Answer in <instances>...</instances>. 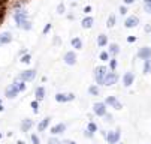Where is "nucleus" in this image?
<instances>
[{"label":"nucleus","mask_w":151,"mask_h":144,"mask_svg":"<svg viewBox=\"0 0 151 144\" xmlns=\"http://www.w3.org/2000/svg\"><path fill=\"white\" fill-rule=\"evenodd\" d=\"M133 81H135L133 72H126V74L123 75V84H124L126 87H130V86L133 84Z\"/></svg>","instance_id":"nucleus-7"},{"label":"nucleus","mask_w":151,"mask_h":144,"mask_svg":"<svg viewBox=\"0 0 151 144\" xmlns=\"http://www.w3.org/2000/svg\"><path fill=\"white\" fill-rule=\"evenodd\" d=\"M61 144H76L75 141H70V140H66V141H63Z\"/></svg>","instance_id":"nucleus-41"},{"label":"nucleus","mask_w":151,"mask_h":144,"mask_svg":"<svg viewBox=\"0 0 151 144\" xmlns=\"http://www.w3.org/2000/svg\"><path fill=\"white\" fill-rule=\"evenodd\" d=\"M84 135H85V137H88V138H93V135H94V134H93V132H90V131H85V132H84Z\"/></svg>","instance_id":"nucleus-38"},{"label":"nucleus","mask_w":151,"mask_h":144,"mask_svg":"<svg viewBox=\"0 0 151 144\" xmlns=\"http://www.w3.org/2000/svg\"><path fill=\"white\" fill-rule=\"evenodd\" d=\"M91 26H93V18L91 17H87V18L82 20V27L84 29H90Z\"/></svg>","instance_id":"nucleus-18"},{"label":"nucleus","mask_w":151,"mask_h":144,"mask_svg":"<svg viewBox=\"0 0 151 144\" xmlns=\"http://www.w3.org/2000/svg\"><path fill=\"white\" fill-rule=\"evenodd\" d=\"M124 2H126L127 5H130V3H133V2H135V0H124Z\"/></svg>","instance_id":"nucleus-44"},{"label":"nucleus","mask_w":151,"mask_h":144,"mask_svg":"<svg viewBox=\"0 0 151 144\" xmlns=\"http://www.w3.org/2000/svg\"><path fill=\"white\" fill-rule=\"evenodd\" d=\"M32 126H33V120H30V119H24L23 123H21V131H23V132H27Z\"/></svg>","instance_id":"nucleus-14"},{"label":"nucleus","mask_w":151,"mask_h":144,"mask_svg":"<svg viewBox=\"0 0 151 144\" xmlns=\"http://www.w3.org/2000/svg\"><path fill=\"white\" fill-rule=\"evenodd\" d=\"M0 111H3V107L2 105H0Z\"/></svg>","instance_id":"nucleus-47"},{"label":"nucleus","mask_w":151,"mask_h":144,"mask_svg":"<svg viewBox=\"0 0 151 144\" xmlns=\"http://www.w3.org/2000/svg\"><path fill=\"white\" fill-rule=\"evenodd\" d=\"M115 66H117V62H115V60H111V69H112V71L115 69Z\"/></svg>","instance_id":"nucleus-39"},{"label":"nucleus","mask_w":151,"mask_h":144,"mask_svg":"<svg viewBox=\"0 0 151 144\" xmlns=\"http://www.w3.org/2000/svg\"><path fill=\"white\" fill-rule=\"evenodd\" d=\"M112 108H115V110H123V104H121V102H117Z\"/></svg>","instance_id":"nucleus-34"},{"label":"nucleus","mask_w":151,"mask_h":144,"mask_svg":"<svg viewBox=\"0 0 151 144\" xmlns=\"http://www.w3.org/2000/svg\"><path fill=\"white\" fill-rule=\"evenodd\" d=\"M75 99L73 93H57L55 95V101L57 102H70Z\"/></svg>","instance_id":"nucleus-4"},{"label":"nucleus","mask_w":151,"mask_h":144,"mask_svg":"<svg viewBox=\"0 0 151 144\" xmlns=\"http://www.w3.org/2000/svg\"><path fill=\"white\" fill-rule=\"evenodd\" d=\"M105 119H106L105 122H108V123H109V122H112V116H111V114H108V113L105 114Z\"/></svg>","instance_id":"nucleus-35"},{"label":"nucleus","mask_w":151,"mask_h":144,"mask_svg":"<svg viewBox=\"0 0 151 144\" xmlns=\"http://www.w3.org/2000/svg\"><path fill=\"white\" fill-rule=\"evenodd\" d=\"M90 11H91V8H90V6H87V8L84 9V12H90Z\"/></svg>","instance_id":"nucleus-45"},{"label":"nucleus","mask_w":151,"mask_h":144,"mask_svg":"<svg viewBox=\"0 0 151 144\" xmlns=\"http://www.w3.org/2000/svg\"><path fill=\"white\" fill-rule=\"evenodd\" d=\"M18 92H19V90H18V87H17L15 83H14V84H11V86L6 89V96H8L9 99H14V98L18 95Z\"/></svg>","instance_id":"nucleus-10"},{"label":"nucleus","mask_w":151,"mask_h":144,"mask_svg":"<svg viewBox=\"0 0 151 144\" xmlns=\"http://www.w3.org/2000/svg\"><path fill=\"white\" fill-rule=\"evenodd\" d=\"M127 41H129V42H135L136 38H135V36H129V38H127Z\"/></svg>","instance_id":"nucleus-40"},{"label":"nucleus","mask_w":151,"mask_h":144,"mask_svg":"<svg viewBox=\"0 0 151 144\" xmlns=\"http://www.w3.org/2000/svg\"><path fill=\"white\" fill-rule=\"evenodd\" d=\"M72 47L76 48V50H79V48L82 47V42H81L79 38H73V39H72Z\"/></svg>","instance_id":"nucleus-22"},{"label":"nucleus","mask_w":151,"mask_h":144,"mask_svg":"<svg viewBox=\"0 0 151 144\" xmlns=\"http://www.w3.org/2000/svg\"><path fill=\"white\" fill-rule=\"evenodd\" d=\"M93 113L99 117H105L106 114V104L105 102H96V104L93 105Z\"/></svg>","instance_id":"nucleus-3"},{"label":"nucleus","mask_w":151,"mask_h":144,"mask_svg":"<svg viewBox=\"0 0 151 144\" xmlns=\"http://www.w3.org/2000/svg\"><path fill=\"white\" fill-rule=\"evenodd\" d=\"M114 24H115V17H114V15H111L109 18H108V21H106V26L111 29V27H112Z\"/></svg>","instance_id":"nucleus-24"},{"label":"nucleus","mask_w":151,"mask_h":144,"mask_svg":"<svg viewBox=\"0 0 151 144\" xmlns=\"http://www.w3.org/2000/svg\"><path fill=\"white\" fill-rule=\"evenodd\" d=\"M35 77H36V71L30 69V71H24V72H21V74H19V77H18V80H21V81H32Z\"/></svg>","instance_id":"nucleus-6"},{"label":"nucleus","mask_w":151,"mask_h":144,"mask_svg":"<svg viewBox=\"0 0 151 144\" xmlns=\"http://www.w3.org/2000/svg\"><path fill=\"white\" fill-rule=\"evenodd\" d=\"M0 138H2V134H0Z\"/></svg>","instance_id":"nucleus-48"},{"label":"nucleus","mask_w":151,"mask_h":144,"mask_svg":"<svg viewBox=\"0 0 151 144\" xmlns=\"http://www.w3.org/2000/svg\"><path fill=\"white\" fill-rule=\"evenodd\" d=\"M108 57H109V54H108V53H102L100 54V59L102 60H108Z\"/></svg>","instance_id":"nucleus-36"},{"label":"nucleus","mask_w":151,"mask_h":144,"mask_svg":"<svg viewBox=\"0 0 151 144\" xmlns=\"http://www.w3.org/2000/svg\"><path fill=\"white\" fill-rule=\"evenodd\" d=\"M120 137H121V131L115 129V131H111V132L106 134V141L109 144H117L120 141Z\"/></svg>","instance_id":"nucleus-2"},{"label":"nucleus","mask_w":151,"mask_h":144,"mask_svg":"<svg viewBox=\"0 0 151 144\" xmlns=\"http://www.w3.org/2000/svg\"><path fill=\"white\" fill-rule=\"evenodd\" d=\"M126 27H129V29H132V27H136L138 24H139V18L138 17H129L127 20H126Z\"/></svg>","instance_id":"nucleus-12"},{"label":"nucleus","mask_w":151,"mask_h":144,"mask_svg":"<svg viewBox=\"0 0 151 144\" xmlns=\"http://www.w3.org/2000/svg\"><path fill=\"white\" fill-rule=\"evenodd\" d=\"M48 144H61V143H60L57 138H50V140H48Z\"/></svg>","instance_id":"nucleus-32"},{"label":"nucleus","mask_w":151,"mask_h":144,"mask_svg":"<svg viewBox=\"0 0 151 144\" xmlns=\"http://www.w3.org/2000/svg\"><path fill=\"white\" fill-rule=\"evenodd\" d=\"M15 21L18 23V26L23 24V23L26 21V12H23V11L17 12V14H15Z\"/></svg>","instance_id":"nucleus-15"},{"label":"nucleus","mask_w":151,"mask_h":144,"mask_svg":"<svg viewBox=\"0 0 151 144\" xmlns=\"http://www.w3.org/2000/svg\"><path fill=\"white\" fill-rule=\"evenodd\" d=\"M17 144H26V143H24V141H21V140H19V141H17Z\"/></svg>","instance_id":"nucleus-46"},{"label":"nucleus","mask_w":151,"mask_h":144,"mask_svg":"<svg viewBox=\"0 0 151 144\" xmlns=\"http://www.w3.org/2000/svg\"><path fill=\"white\" fill-rule=\"evenodd\" d=\"M50 123H51V117H50V116H47L44 120H40V123L37 125V131H39V132H44V131L50 126Z\"/></svg>","instance_id":"nucleus-9"},{"label":"nucleus","mask_w":151,"mask_h":144,"mask_svg":"<svg viewBox=\"0 0 151 144\" xmlns=\"http://www.w3.org/2000/svg\"><path fill=\"white\" fill-rule=\"evenodd\" d=\"M35 95H36V101H42L45 98V89L44 87H37Z\"/></svg>","instance_id":"nucleus-17"},{"label":"nucleus","mask_w":151,"mask_h":144,"mask_svg":"<svg viewBox=\"0 0 151 144\" xmlns=\"http://www.w3.org/2000/svg\"><path fill=\"white\" fill-rule=\"evenodd\" d=\"M11 41H12L11 33H3V35H0V45H3V44H9Z\"/></svg>","instance_id":"nucleus-16"},{"label":"nucleus","mask_w":151,"mask_h":144,"mask_svg":"<svg viewBox=\"0 0 151 144\" xmlns=\"http://www.w3.org/2000/svg\"><path fill=\"white\" fill-rule=\"evenodd\" d=\"M88 92H90L93 96H99V89H97L96 86H90V87H88Z\"/></svg>","instance_id":"nucleus-27"},{"label":"nucleus","mask_w":151,"mask_h":144,"mask_svg":"<svg viewBox=\"0 0 151 144\" xmlns=\"http://www.w3.org/2000/svg\"><path fill=\"white\" fill-rule=\"evenodd\" d=\"M64 131H66V125H64V123H57L55 126L51 128V134H52V135H60V134H63Z\"/></svg>","instance_id":"nucleus-8"},{"label":"nucleus","mask_w":151,"mask_h":144,"mask_svg":"<svg viewBox=\"0 0 151 144\" xmlns=\"http://www.w3.org/2000/svg\"><path fill=\"white\" fill-rule=\"evenodd\" d=\"M32 108H33V113H35V114L39 113V101H33V102H32Z\"/></svg>","instance_id":"nucleus-26"},{"label":"nucleus","mask_w":151,"mask_h":144,"mask_svg":"<svg viewBox=\"0 0 151 144\" xmlns=\"http://www.w3.org/2000/svg\"><path fill=\"white\" fill-rule=\"evenodd\" d=\"M120 12H121V15H124V14H126V12H127V9H126V8H123V6H121V8H120Z\"/></svg>","instance_id":"nucleus-42"},{"label":"nucleus","mask_w":151,"mask_h":144,"mask_svg":"<svg viewBox=\"0 0 151 144\" xmlns=\"http://www.w3.org/2000/svg\"><path fill=\"white\" fill-rule=\"evenodd\" d=\"M51 29V24H47V27L44 29V33H48V30Z\"/></svg>","instance_id":"nucleus-43"},{"label":"nucleus","mask_w":151,"mask_h":144,"mask_svg":"<svg viewBox=\"0 0 151 144\" xmlns=\"http://www.w3.org/2000/svg\"><path fill=\"white\" fill-rule=\"evenodd\" d=\"M87 131H90V132H96L97 131V125H96V123H93V122H90L88 123V125H87Z\"/></svg>","instance_id":"nucleus-23"},{"label":"nucleus","mask_w":151,"mask_h":144,"mask_svg":"<svg viewBox=\"0 0 151 144\" xmlns=\"http://www.w3.org/2000/svg\"><path fill=\"white\" fill-rule=\"evenodd\" d=\"M117 81H118V75H117L115 72H109V74H106L103 84H105V86H114Z\"/></svg>","instance_id":"nucleus-5"},{"label":"nucleus","mask_w":151,"mask_h":144,"mask_svg":"<svg viewBox=\"0 0 151 144\" xmlns=\"http://www.w3.org/2000/svg\"><path fill=\"white\" fill-rule=\"evenodd\" d=\"M106 42H108L106 35H99V38H97V45H99V47H105Z\"/></svg>","instance_id":"nucleus-20"},{"label":"nucleus","mask_w":151,"mask_h":144,"mask_svg":"<svg viewBox=\"0 0 151 144\" xmlns=\"http://www.w3.org/2000/svg\"><path fill=\"white\" fill-rule=\"evenodd\" d=\"M105 77H106V68L105 66H99L94 69V80L97 84H103L105 83Z\"/></svg>","instance_id":"nucleus-1"},{"label":"nucleus","mask_w":151,"mask_h":144,"mask_svg":"<svg viewBox=\"0 0 151 144\" xmlns=\"http://www.w3.org/2000/svg\"><path fill=\"white\" fill-rule=\"evenodd\" d=\"M117 102H118V101H117L115 96H106V99H105V104H106V105H111V107H114Z\"/></svg>","instance_id":"nucleus-19"},{"label":"nucleus","mask_w":151,"mask_h":144,"mask_svg":"<svg viewBox=\"0 0 151 144\" xmlns=\"http://www.w3.org/2000/svg\"><path fill=\"white\" fill-rule=\"evenodd\" d=\"M109 53H111V54H117V53H118V45H117V44H111Z\"/></svg>","instance_id":"nucleus-28"},{"label":"nucleus","mask_w":151,"mask_h":144,"mask_svg":"<svg viewBox=\"0 0 151 144\" xmlns=\"http://www.w3.org/2000/svg\"><path fill=\"white\" fill-rule=\"evenodd\" d=\"M19 27H23V29H26V30H30V29H32V24H30V21H27V20H26V21L21 24Z\"/></svg>","instance_id":"nucleus-29"},{"label":"nucleus","mask_w":151,"mask_h":144,"mask_svg":"<svg viewBox=\"0 0 151 144\" xmlns=\"http://www.w3.org/2000/svg\"><path fill=\"white\" fill-rule=\"evenodd\" d=\"M21 62H23V63H29V62H30V56H29V54H26L23 59H21Z\"/></svg>","instance_id":"nucleus-33"},{"label":"nucleus","mask_w":151,"mask_h":144,"mask_svg":"<svg viewBox=\"0 0 151 144\" xmlns=\"http://www.w3.org/2000/svg\"><path fill=\"white\" fill-rule=\"evenodd\" d=\"M32 143L33 144H40V140H39V137L36 134H32Z\"/></svg>","instance_id":"nucleus-30"},{"label":"nucleus","mask_w":151,"mask_h":144,"mask_svg":"<svg viewBox=\"0 0 151 144\" xmlns=\"http://www.w3.org/2000/svg\"><path fill=\"white\" fill-rule=\"evenodd\" d=\"M64 62H66L68 65H75L76 63V56L73 51H69L66 53V56H64Z\"/></svg>","instance_id":"nucleus-13"},{"label":"nucleus","mask_w":151,"mask_h":144,"mask_svg":"<svg viewBox=\"0 0 151 144\" xmlns=\"http://www.w3.org/2000/svg\"><path fill=\"white\" fill-rule=\"evenodd\" d=\"M138 57H141V59H144V60H148V59H151V48L142 47V48L139 50V53H138Z\"/></svg>","instance_id":"nucleus-11"},{"label":"nucleus","mask_w":151,"mask_h":144,"mask_svg":"<svg viewBox=\"0 0 151 144\" xmlns=\"http://www.w3.org/2000/svg\"><path fill=\"white\" fill-rule=\"evenodd\" d=\"M144 2H145V9L151 12V0H144Z\"/></svg>","instance_id":"nucleus-31"},{"label":"nucleus","mask_w":151,"mask_h":144,"mask_svg":"<svg viewBox=\"0 0 151 144\" xmlns=\"http://www.w3.org/2000/svg\"><path fill=\"white\" fill-rule=\"evenodd\" d=\"M15 86L18 87V90H19V92H24V90H26V83H24V81H21V83H19V81H17Z\"/></svg>","instance_id":"nucleus-25"},{"label":"nucleus","mask_w":151,"mask_h":144,"mask_svg":"<svg viewBox=\"0 0 151 144\" xmlns=\"http://www.w3.org/2000/svg\"><path fill=\"white\" fill-rule=\"evenodd\" d=\"M151 72V59L144 62V74H150Z\"/></svg>","instance_id":"nucleus-21"},{"label":"nucleus","mask_w":151,"mask_h":144,"mask_svg":"<svg viewBox=\"0 0 151 144\" xmlns=\"http://www.w3.org/2000/svg\"><path fill=\"white\" fill-rule=\"evenodd\" d=\"M57 12H58V14H63V12H64V6H63V5H58V8H57Z\"/></svg>","instance_id":"nucleus-37"}]
</instances>
